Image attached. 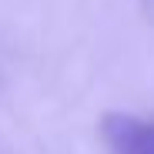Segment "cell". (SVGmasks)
Segmentation results:
<instances>
[{"label": "cell", "instance_id": "1", "mask_svg": "<svg viewBox=\"0 0 154 154\" xmlns=\"http://www.w3.org/2000/svg\"><path fill=\"white\" fill-rule=\"evenodd\" d=\"M107 134L124 151H147V147L154 151V121L141 124V121H127V117H111Z\"/></svg>", "mask_w": 154, "mask_h": 154}]
</instances>
